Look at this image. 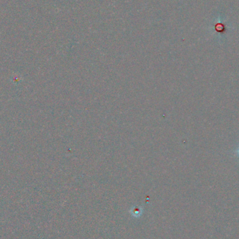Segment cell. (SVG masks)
I'll use <instances>...</instances> for the list:
<instances>
[{"mask_svg": "<svg viewBox=\"0 0 239 239\" xmlns=\"http://www.w3.org/2000/svg\"><path fill=\"white\" fill-rule=\"evenodd\" d=\"M238 154H239V149H238Z\"/></svg>", "mask_w": 239, "mask_h": 239, "instance_id": "cell-2", "label": "cell"}, {"mask_svg": "<svg viewBox=\"0 0 239 239\" xmlns=\"http://www.w3.org/2000/svg\"><path fill=\"white\" fill-rule=\"evenodd\" d=\"M130 213L135 218H139L143 213V209L139 206H134L131 209Z\"/></svg>", "mask_w": 239, "mask_h": 239, "instance_id": "cell-1", "label": "cell"}]
</instances>
